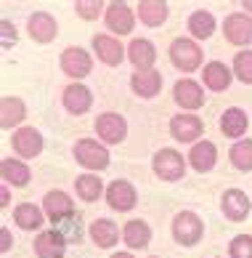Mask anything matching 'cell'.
<instances>
[{"label": "cell", "mask_w": 252, "mask_h": 258, "mask_svg": "<svg viewBox=\"0 0 252 258\" xmlns=\"http://www.w3.org/2000/svg\"><path fill=\"white\" fill-rule=\"evenodd\" d=\"M24 117H27V104L19 96H3V101H0V125L11 131L16 125H22Z\"/></svg>", "instance_id": "obj_29"}, {"label": "cell", "mask_w": 252, "mask_h": 258, "mask_svg": "<svg viewBox=\"0 0 252 258\" xmlns=\"http://www.w3.org/2000/svg\"><path fill=\"white\" fill-rule=\"evenodd\" d=\"M66 237L61 234V229H43L35 237V255L37 258H64L66 255Z\"/></svg>", "instance_id": "obj_15"}, {"label": "cell", "mask_w": 252, "mask_h": 258, "mask_svg": "<svg viewBox=\"0 0 252 258\" xmlns=\"http://www.w3.org/2000/svg\"><path fill=\"white\" fill-rule=\"evenodd\" d=\"M220 210L228 221H244L252 210V200L241 189H226L220 197Z\"/></svg>", "instance_id": "obj_17"}, {"label": "cell", "mask_w": 252, "mask_h": 258, "mask_svg": "<svg viewBox=\"0 0 252 258\" xmlns=\"http://www.w3.org/2000/svg\"><path fill=\"white\" fill-rule=\"evenodd\" d=\"M8 200H11V192H8V184H3V189H0V205H8Z\"/></svg>", "instance_id": "obj_38"}, {"label": "cell", "mask_w": 252, "mask_h": 258, "mask_svg": "<svg viewBox=\"0 0 252 258\" xmlns=\"http://www.w3.org/2000/svg\"><path fill=\"white\" fill-rule=\"evenodd\" d=\"M223 35H226V40L231 45H239V48L249 45L252 43V16L244 11L228 14L223 19Z\"/></svg>", "instance_id": "obj_7"}, {"label": "cell", "mask_w": 252, "mask_h": 258, "mask_svg": "<svg viewBox=\"0 0 252 258\" xmlns=\"http://www.w3.org/2000/svg\"><path fill=\"white\" fill-rule=\"evenodd\" d=\"M112 258H133V253H114Z\"/></svg>", "instance_id": "obj_40"}, {"label": "cell", "mask_w": 252, "mask_h": 258, "mask_svg": "<svg viewBox=\"0 0 252 258\" xmlns=\"http://www.w3.org/2000/svg\"><path fill=\"white\" fill-rule=\"evenodd\" d=\"M205 133V125H202L199 114L194 112H178L170 117V136L181 141V144H197V141H202L199 136Z\"/></svg>", "instance_id": "obj_5"}, {"label": "cell", "mask_w": 252, "mask_h": 258, "mask_svg": "<svg viewBox=\"0 0 252 258\" xmlns=\"http://www.w3.org/2000/svg\"><path fill=\"white\" fill-rule=\"evenodd\" d=\"M45 221H48L45 210L37 208L35 203H19L14 208V224L19 229H24V232H37Z\"/></svg>", "instance_id": "obj_24"}, {"label": "cell", "mask_w": 252, "mask_h": 258, "mask_svg": "<svg viewBox=\"0 0 252 258\" xmlns=\"http://www.w3.org/2000/svg\"><path fill=\"white\" fill-rule=\"evenodd\" d=\"M72 152H74V160L85 170H106L109 168V149L96 139H77Z\"/></svg>", "instance_id": "obj_3"}, {"label": "cell", "mask_w": 252, "mask_h": 258, "mask_svg": "<svg viewBox=\"0 0 252 258\" xmlns=\"http://www.w3.org/2000/svg\"><path fill=\"white\" fill-rule=\"evenodd\" d=\"M173 99L183 112H197L205 107V91L202 85L191 78H181L176 85H173Z\"/></svg>", "instance_id": "obj_9"}, {"label": "cell", "mask_w": 252, "mask_h": 258, "mask_svg": "<svg viewBox=\"0 0 252 258\" xmlns=\"http://www.w3.org/2000/svg\"><path fill=\"white\" fill-rule=\"evenodd\" d=\"M0 176H3V184L8 186H27L32 178V170L19 157H3L0 160Z\"/></svg>", "instance_id": "obj_23"}, {"label": "cell", "mask_w": 252, "mask_h": 258, "mask_svg": "<svg viewBox=\"0 0 252 258\" xmlns=\"http://www.w3.org/2000/svg\"><path fill=\"white\" fill-rule=\"evenodd\" d=\"M74 189H77V197L85 200V203H96V200H99L101 195H106V189H104V184H101V178H99V176H93V173L77 176Z\"/></svg>", "instance_id": "obj_31"}, {"label": "cell", "mask_w": 252, "mask_h": 258, "mask_svg": "<svg viewBox=\"0 0 252 258\" xmlns=\"http://www.w3.org/2000/svg\"><path fill=\"white\" fill-rule=\"evenodd\" d=\"M228 160L231 165L241 173H249L252 170V139H239L234 141V147L228 149Z\"/></svg>", "instance_id": "obj_32"}, {"label": "cell", "mask_w": 252, "mask_h": 258, "mask_svg": "<svg viewBox=\"0 0 252 258\" xmlns=\"http://www.w3.org/2000/svg\"><path fill=\"white\" fill-rule=\"evenodd\" d=\"M249 128V117H247V112L244 109H239V107H228L226 112L220 114V131H223V136H228V139H244V133Z\"/></svg>", "instance_id": "obj_27"}, {"label": "cell", "mask_w": 252, "mask_h": 258, "mask_svg": "<svg viewBox=\"0 0 252 258\" xmlns=\"http://www.w3.org/2000/svg\"><path fill=\"white\" fill-rule=\"evenodd\" d=\"M189 32L194 40H210L212 32H215V16L205 8H197L189 16Z\"/></svg>", "instance_id": "obj_30"}, {"label": "cell", "mask_w": 252, "mask_h": 258, "mask_svg": "<svg viewBox=\"0 0 252 258\" xmlns=\"http://www.w3.org/2000/svg\"><path fill=\"white\" fill-rule=\"evenodd\" d=\"M43 210H45L48 221L64 224L69 218H74V200L66 192H61V189H53V192H48L43 197Z\"/></svg>", "instance_id": "obj_14"}, {"label": "cell", "mask_w": 252, "mask_h": 258, "mask_svg": "<svg viewBox=\"0 0 252 258\" xmlns=\"http://www.w3.org/2000/svg\"><path fill=\"white\" fill-rule=\"evenodd\" d=\"M151 258H157V255H151Z\"/></svg>", "instance_id": "obj_41"}, {"label": "cell", "mask_w": 252, "mask_h": 258, "mask_svg": "<svg viewBox=\"0 0 252 258\" xmlns=\"http://www.w3.org/2000/svg\"><path fill=\"white\" fill-rule=\"evenodd\" d=\"M231 258H252V234H236L228 245Z\"/></svg>", "instance_id": "obj_34"}, {"label": "cell", "mask_w": 252, "mask_h": 258, "mask_svg": "<svg viewBox=\"0 0 252 258\" xmlns=\"http://www.w3.org/2000/svg\"><path fill=\"white\" fill-rule=\"evenodd\" d=\"M122 242L130 247V250H143L151 242V226L143 221V218H130L128 224L122 226Z\"/></svg>", "instance_id": "obj_25"}, {"label": "cell", "mask_w": 252, "mask_h": 258, "mask_svg": "<svg viewBox=\"0 0 252 258\" xmlns=\"http://www.w3.org/2000/svg\"><path fill=\"white\" fill-rule=\"evenodd\" d=\"M170 232H173V240L178 245L194 247L202 240V234H205V224H202V218L194 213V210H181V213H176V218H173Z\"/></svg>", "instance_id": "obj_1"}, {"label": "cell", "mask_w": 252, "mask_h": 258, "mask_svg": "<svg viewBox=\"0 0 252 258\" xmlns=\"http://www.w3.org/2000/svg\"><path fill=\"white\" fill-rule=\"evenodd\" d=\"M231 80H234V70H231L228 64H223V61H210L202 67V83H205V88L207 91H226Z\"/></svg>", "instance_id": "obj_20"}, {"label": "cell", "mask_w": 252, "mask_h": 258, "mask_svg": "<svg viewBox=\"0 0 252 258\" xmlns=\"http://www.w3.org/2000/svg\"><path fill=\"white\" fill-rule=\"evenodd\" d=\"M231 70H234V78H239L244 85H252V48L239 51L231 61Z\"/></svg>", "instance_id": "obj_33"}, {"label": "cell", "mask_w": 252, "mask_h": 258, "mask_svg": "<svg viewBox=\"0 0 252 258\" xmlns=\"http://www.w3.org/2000/svg\"><path fill=\"white\" fill-rule=\"evenodd\" d=\"M130 88L141 99H154L162 91V72L159 70H135L130 75Z\"/></svg>", "instance_id": "obj_18"}, {"label": "cell", "mask_w": 252, "mask_h": 258, "mask_svg": "<svg viewBox=\"0 0 252 258\" xmlns=\"http://www.w3.org/2000/svg\"><path fill=\"white\" fill-rule=\"evenodd\" d=\"M167 14H170V8L162 0H141L138 8H135V16L146 27H162L167 22Z\"/></svg>", "instance_id": "obj_28"}, {"label": "cell", "mask_w": 252, "mask_h": 258, "mask_svg": "<svg viewBox=\"0 0 252 258\" xmlns=\"http://www.w3.org/2000/svg\"><path fill=\"white\" fill-rule=\"evenodd\" d=\"M74 11L80 19H99L101 11H104V3H99V0H80V3H74Z\"/></svg>", "instance_id": "obj_35"}, {"label": "cell", "mask_w": 252, "mask_h": 258, "mask_svg": "<svg viewBox=\"0 0 252 258\" xmlns=\"http://www.w3.org/2000/svg\"><path fill=\"white\" fill-rule=\"evenodd\" d=\"M215 162H218V147L212 144V141L202 139V141H197V144L191 147L189 165L197 170V173H210V170L215 168Z\"/></svg>", "instance_id": "obj_21"}, {"label": "cell", "mask_w": 252, "mask_h": 258, "mask_svg": "<svg viewBox=\"0 0 252 258\" xmlns=\"http://www.w3.org/2000/svg\"><path fill=\"white\" fill-rule=\"evenodd\" d=\"M241 6H244V14H249V16H252V0H249V3L244 0V3H241Z\"/></svg>", "instance_id": "obj_39"}, {"label": "cell", "mask_w": 252, "mask_h": 258, "mask_svg": "<svg viewBox=\"0 0 252 258\" xmlns=\"http://www.w3.org/2000/svg\"><path fill=\"white\" fill-rule=\"evenodd\" d=\"M151 168H154V176L159 181H167V184H176V181L186 176V160H183L181 152L170 149V147H162L151 157Z\"/></svg>", "instance_id": "obj_2"}, {"label": "cell", "mask_w": 252, "mask_h": 258, "mask_svg": "<svg viewBox=\"0 0 252 258\" xmlns=\"http://www.w3.org/2000/svg\"><path fill=\"white\" fill-rule=\"evenodd\" d=\"M104 24L109 27L112 35H130L135 27V11L128 3H106Z\"/></svg>", "instance_id": "obj_13"}, {"label": "cell", "mask_w": 252, "mask_h": 258, "mask_svg": "<svg viewBox=\"0 0 252 258\" xmlns=\"http://www.w3.org/2000/svg\"><path fill=\"white\" fill-rule=\"evenodd\" d=\"M91 45H93L96 59L106 67H120L125 61V56H128V48L114 35H93Z\"/></svg>", "instance_id": "obj_8"}, {"label": "cell", "mask_w": 252, "mask_h": 258, "mask_svg": "<svg viewBox=\"0 0 252 258\" xmlns=\"http://www.w3.org/2000/svg\"><path fill=\"white\" fill-rule=\"evenodd\" d=\"M96 133H99L101 144H122L128 136V120L117 112H101L93 122Z\"/></svg>", "instance_id": "obj_6"}, {"label": "cell", "mask_w": 252, "mask_h": 258, "mask_svg": "<svg viewBox=\"0 0 252 258\" xmlns=\"http://www.w3.org/2000/svg\"><path fill=\"white\" fill-rule=\"evenodd\" d=\"M88 237L93 240L96 247H101V250H109L120 242V229L117 224L112 221V218H96V221L88 226Z\"/></svg>", "instance_id": "obj_22"}, {"label": "cell", "mask_w": 252, "mask_h": 258, "mask_svg": "<svg viewBox=\"0 0 252 258\" xmlns=\"http://www.w3.org/2000/svg\"><path fill=\"white\" fill-rule=\"evenodd\" d=\"M27 32L35 43H53L59 35V22L48 11H35L27 19Z\"/></svg>", "instance_id": "obj_16"}, {"label": "cell", "mask_w": 252, "mask_h": 258, "mask_svg": "<svg viewBox=\"0 0 252 258\" xmlns=\"http://www.w3.org/2000/svg\"><path fill=\"white\" fill-rule=\"evenodd\" d=\"M128 59L135 70H151L154 61H157V48L146 37H133L128 45Z\"/></svg>", "instance_id": "obj_26"}, {"label": "cell", "mask_w": 252, "mask_h": 258, "mask_svg": "<svg viewBox=\"0 0 252 258\" xmlns=\"http://www.w3.org/2000/svg\"><path fill=\"white\" fill-rule=\"evenodd\" d=\"M61 104L69 114H77V117H80V114H85L91 109L93 93H91V88H85L82 83H69L61 93Z\"/></svg>", "instance_id": "obj_19"}, {"label": "cell", "mask_w": 252, "mask_h": 258, "mask_svg": "<svg viewBox=\"0 0 252 258\" xmlns=\"http://www.w3.org/2000/svg\"><path fill=\"white\" fill-rule=\"evenodd\" d=\"M0 32H3V48H11L16 43V27L8 22V19H3V22H0Z\"/></svg>", "instance_id": "obj_36"}, {"label": "cell", "mask_w": 252, "mask_h": 258, "mask_svg": "<svg viewBox=\"0 0 252 258\" xmlns=\"http://www.w3.org/2000/svg\"><path fill=\"white\" fill-rule=\"evenodd\" d=\"M43 133L37 128H16L14 136H11V147L19 155V160H35L37 155L43 152Z\"/></svg>", "instance_id": "obj_12"}, {"label": "cell", "mask_w": 252, "mask_h": 258, "mask_svg": "<svg viewBox=\"0 0 252 258\" xmlns=\"http://www.w3.org/2000/svg\"><path fill=\"white\" fill-rule=\"evenodd\" d=\"M104 197H106V203H109V208L117 210V213H128V210H133L138 205V192H135V186L125 178L112 181V184L106 186Z\"/></svg>", "instance_id": "obj_10"}, {"label": "cell", "mask_w": 252, "mask_h": 258, "mask_svg": "<svg viewBox=\"0 0 252 258\" xmlns=\"http://www.w3.org/2000/svg\"><path fill=\"white\" fill-rule=\"evenodd\" d=\"M202 48L197 45V40H191V37H176V40L170 43V61L176 70L181 72H194L202 67Z\"/></svg>", "instance_id": "obj_4"}, {"label": "cell", "mask_w": 252, "mask_h": 258, "mask_svg": "<svg viewBox=\"0 0 252 258\" xmlns=\"http://www.w3.org/2000/svg\"><path fill=\"white\" fill-rule=\"evenodd\" d=\"M0 237H3V242H0V250L8 253V250H11V229L3 226V229H0Z\"/></svg>", "instance_id": "obj_37"}, {"label": "cell", "mask_w": 252, "mask_h": 258, "mask_svg": "<svg viewBox=\"0 0 252 258\" xmlns=\"http://www.w3.org/2000/svg\"><path fill=\"white\" fill-rule=\"evenodd\" d=\"M61 70L69 75L74 83H80L82 78L91 75L93 59L85 48H80V45H69V48H64V53H61Z\"/></svg>", "instance_id": "obj_11"}]
</instances>
